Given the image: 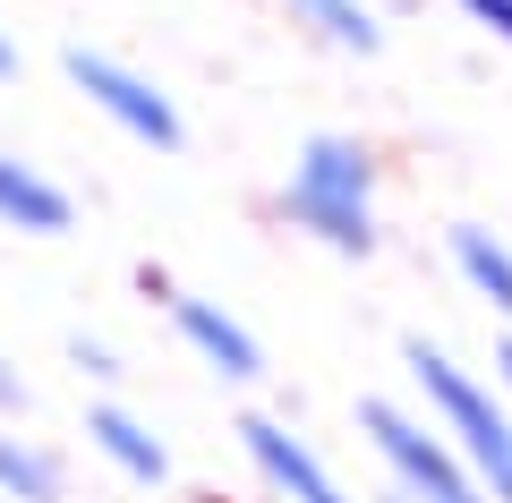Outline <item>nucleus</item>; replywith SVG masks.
Masks as SVG:
<instances>
[{
  "instance_id": "5",
  "label": "nucleus",
  "mask_w": 512,
  "mask_h": 503,
  "mask_svg": "<svg viewBox=\"0 0 512 503\" xmlns=\"http://www.w3.org/2000/svg\"><path fill=\"white\" fill-rule=\"evenodd\" d=\"M239 444H248V461L265 469V478L282 486L291 503H342V486H333V469L316 461L308 444H299L291 427H274V418H239Z\"/></svg>"
},
{
  "instance_id": "2",
  "label": "nucleus",
  "mask_w": 512,
  "mask_h": 503,
  "mask_svg": "<svg viewBox=\"0 0 512 503\" xmlns=\"http://www.w3.org/2000/svg\"><path fill=\"white\" fill-rule=\"evenodd\" d=\"M410 376L427 384V401L444 410V427L461 435V452H470V478H478V495H495V503H512V418L495 410L487 393H478L470 376H461L444 350H427V342H410Z\"/></svg>"
},
{
  "instance_id": "7",
  "label": "nucleus",
  "mask_w": 512,
  "mask_h": 503,
  "mask_svg": "<svg viewBox=\"0 0 512 503\" xmlns=\"http://www.w3.org/2000/svg\"><path fill=\"white\" fill-rule=\"evenodd\" d=\"M0 222L9 231H35V239H60L77 222V205H69V188L43 180L35 162H0Z\"/></svg>"
},
{
  "instance_id": "8",
  "label": "nucleus",
  "mask_w": 512,
  "mask_h": 503,
  "mask_svg": "<svg viewBox=\"0 0 512 503\" xmlns=\"http://www.w3.org/2000/svg\"><path fill=\"white\" fill-rule=\"evenodd\" d=\"M86 435H94V444H103V452H111V461H120L137 486H163V478H171V452L154 444V435L137 427L128 410H111V401H103V410H86Z\"/></svg>"
},
{
  "instance_id": "1",
  "label": "nucleus",
  "mask_w": 512,
  "mask_h": 503,
  "mask_svg": "<svg viewBox=\"0 0 512 503\" xmlns=\"http://www.w3.org/2000/svg\"><path fill=\"white\" fill-rule=\"evenodd\" d=\"M376 162H367V145L350 137H308L291 162V188H282V205H291V222H308L325 248L342 256H367L376 248Z\"/></svg>"
},
{
  "instance_id": "10",
  "label": "nucleus",
  "mask_w": 512,
  "mask_h": 503,
  "mask_svg": "<svg viewBox=\"0 0 512 503\" xmlns=\"http://www.w3.org/2000/svg\"><path fill=\"white\" fill-rule=\"evenodd\" d=\"M0 495L18 503H60V461L26 435H0Z\"/></svg>"
},
{
  "instance_id": "9",
  "label": "nucleus",
  "mask_w": 512,
  "mask_h": 503,
  "mask_svg": "<svg viewBox=\"0 0 512 503\" xmlns=\"http://www.w3.org/2000/svg\"><path fill=\"white\" fill-rule=\"evenodd\" d=\"M453 265L470 273L478 299H495V316H512V248L495 231H478V222H453Z\"/></svg>"
},
{
  "instance_id": "15",
  "label": "nucleus",
  "mask_w": 512,
  "mask_h": 503,
  "mask_svg": "<svg viewBox=\"0 0 512 503\" xmlns=\"http://www.w3.org/2000/svg\"><path fill=\"white\" fill-rule=\"evenodd\" d=\"M495 367H504V384H512V342H504V359H495Z\"/></svg>"
},
{
  "instance_id": "13",
  "label": "nucleus",
  "mask_w": 512,
  "mask_h": 503,
  "mask_svg": "<svg viewBox=\"0 0 512 503\" xmlns=\"http://www.w3.org/2000/svg\"><path fill=\"white\" fill-rule=\"evenodd\" d=\"M0 77H18V43L9 35H0Z\"/></svg>"
},
{
  "instance_id": "6",
  "label": "nucleus",
  "mask_w": 512,
  "mask_h": 503,
  "mask_svg": "<svg viewBox=\"0 0 512 503\" xmlns=\"http://www.w3.org/2000/svg\"><path fill=\"white\" fill-rule=\"evenodd\" d=\"M171 324H180L188 342L205 350V367H222L231 384H248V376H265V350H256V333L239 316H222L214 299H171Z\"/></svg>"
},
{
  "instance_id": "12",
  "label": "nucleus",
  "mask_w": 512,
  "mask_h": 503,
  "mask_svg": "<svg viewBox=\"0 0 512 503\" xmlns=\"http://www.w3.org/2000/svg\"><path fill=\"white\" fill-rule=\"evenodd\" d=\"M461 9H470L487 35H504V43H512V0H461Z\"/></svg>"
},
{
  "instance_id": "4",
  "label": "nucleus",
  "mask_w": 512,
  "mask_h": 503,
  "mask_svg": "<svg viewBox=\"0 0 512 503\" xmlns=\"http://www.w3.org/2000/svg\"><path fill=\"white\" fill-rule=\"evenodd\" d=\"M60 69H69V86L86 94L94 111H111V120H120L137 145H154V154H171V145H180V111H171V94L146 86L137 69H120L111 52H86V43H77Z\"/></svg>"
},
{
  "instance_id": "14",
  "label": "nucleus",
  "mask_w": 512,
  "mask_h": 503,
  "mask_svg": "<svg viewBox=\"0 0 512 503\" xmlns=\"http://www.w3.org/2000/svg\"><path fill=\"white\" fill-rule=\"evenodd\" d=\"M0 401H18V376H9V359H0Z\"/></svg>"
},
{
  "instance_id": "11",
  "label": "nucleus",
  "mask_w": 512,
  "mask_h": 503,
  "mask_svg": "<svg viewBox=\"0 0 512 503\" xmlns=\"http://www.w3.org/2000/svg\"><path fill=\"white\" fill-rule=\"evenodd\" d=\"M291 9H299L308 26H325L342 52H376V43H384V26L367 18V0H291Z\"/></svg>"
},
{
  "instance_id": "16",
  "label": "nucleus",
  "mask_w": 512,
  "mask_h": 503,
  "mask_svg": "<svg viewBox=\"0 0 512 503\" xmlns=\"http://www.w3.org/2000/svg\"><path fill=\"white\" fill-rule=\"evenodd\" d=\"M384 503H419V495H402V486H393V495H384Z\"/></svg>"
},
{
  "instance_id": "3",
  "label": "nucleus",
  "mask_w": 512,
  "mask_h": 503,
  "mask_svg": "<svg viewBox=\"0 0 512 503\" xmlns=\"http://www.w3.org/2000/svg\"><path fill=\"white\" fill-rule=\"evenodd\" d=\"M359 427L376 435V452L393 461L402 495H419V503H487V495H478V478L461 469V452L436 444V435H427L419 418H402L393 401H359Z\"/></svg>"
}]
</instances>
